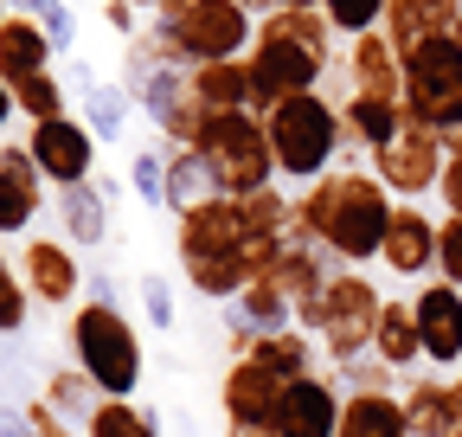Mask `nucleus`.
I'll return each mask as SVG.
<instances>
[{"label":"nucleus","mask_w":462,"mask_h":437,"mask_svg":"<svg viewBox=\"0 0 462 437\" xmlns=\"http://www.w3.org/2000/svg\"><path fill=\"white\" fill-rule=\"evenodd\" d=\"M26 315H32V290H26V277H20V264L0 257V335H20Z\"/></svg>","instance_id":"obj_34"},{"label":"nucleus","mask_w":462,"mask_h":437,"mask_svg":"<svg viewBox=\"0 0 462 437\" xmlns=\"http://www.w3.org/2000/svg\"><path fill=\"white\" fill-rule=\"evenodd\" d=\"M263 123H270V148H276V174L282 181H321V174H334V154L346 148V123H340L334 103H321L309 90V97L276 103Z\"/></svg>","instance_id":"obj_4"},{"label":"nucleus","mask_w":462,"mask_h":437,"mask_svg":"<svg viewBox=\"0 0 462 437\" xmlns=\"http://www.w3.org/2000/svg\"><path fill=\"white\" fill-rule=\"evenodd\" d=\"M109 26L116 33H135V0H109Z\"/></svg>","instance_id":"obj_45"},{"label":"nucleus","mask_w":462,"mask_h":437,"mask_svg":"<svg viewBox=\"0 0 462 437\" xmlns=\"http://www.w3.org/2000/svg\"><path fill=\"white\" fill-rule=\"evenodd\" d=\"M225 437H276L270 424H225Z\"/></svg>","instance_id":"obj_47"},{"label":"nucleus","mask_w":462,"mask_h":437,"mask_svg":"<svg viewBox=\"0 0 462 437\" xmlns=\"http://www.w3.org/2000/svg\"><path fill=\"white\" fill-rule=\"evenodd\" d=\"M404 116L443 135L462 123V39H430L404 59Z\"/></svg>","instance_id":"obj_7"},{"label":"nucleus","mask_w":462,"mask_h":437,"mask_svg":"<svg viewBox=\"0 0 462 437\" xmlns=\"http://www.w3.org/2000/svg\"><path fill=\"white\" fill-rule=\"evenodd\" d=\"M142 309H148V328H161V335L173 328V290H167V277H154V270L142 277Z\"/></svg>","instance_id":"obj_42"},{"label":"nucleus","mask_w":462,"mask_h":437,"mask_svg":"<svg viewBox=\"0 0 462 437\" xmlns=\"http://www.w3.org/2000/svg\"><path fill=\"white\" fill-rule=\"evenodd\" d=\"M14 109H20V97H14V84H7V78H0V129L14 123Z\"/></svg>","instance_id":"obj_46"},{"label":"nucleus","mask_w":462,"mask_h":437,"mask_svg":"<svg viewBox=\"0 0 462 437\" xmlns=\"http://www.w3.org/2000/svg\"><path fill=\"white\" fill-rule=\"evenodd\" d=\"M456 437H462V431H456Z\"/></svg>","instance_id":"obj_52"},{"label":"nucleus","mask_w":462,"mask_h":437,"mask_svg":"<svg viewBox=\"0 0 462 437\" xmlns=\"http://www.w3.org/2000/svg\"><path fill=\"white\" fill-rule=\"evenodd\" d=\"M379 264L392 270V277H430V270H437V218H424L411 200H404L392 212V232H385Z\"/></svg>","instance_id":"obj_18"},{"label":"nucleus","mask_w":462,"mask_h":437,"mask_svg":"<svg viewBox=\"0 0 462 437\" xmlns=\"http://www.w3.org/2000/svg\"><path fill=\"white\" fill-rule=\"evenodd\" d=\"M199 154L218 181V193L231 200H251L257 187H276V148H270V123L257 109H225V116L206 123Z\"/></svg>","instance_id":"obj_5"},{"label":"nucleus","mask_w":462,"mask_h":437,"mask_svg":"<svg viewBox=\"0 0 462 437\" xmlns=\"http://www.w3.org/2000/svg\"><path fill=\"white\" fill-rule=\"evenodd\" d=\"M443 161H449L443 129H430V123H418V116H404V129H398L385 148H373V174H379L398 200H418V193H437Z\"/></svg>","instance_id":"obj_9"},{"label":"nucleus","mask_w":462,"mask_h":437,"mask_svg":"<svg viewBox=\"0 0 462 437\" xmlns=\"http://www.w3.org/2000/svg\"><path fill=\"white\" fill-rule=\"evenodd\" d=\"M20 277H26L32 302L58 309V302H71V296H78L84 270H78L71 245H58V238H26V251H20Z\"/></svg>","instance_id":"obj_17"},{"label":"nucleus","mask_w":462,"mask_h":437,"mask_svg":"<svg viewBox=\"0 0 462 437\" xmlns=\"http://www.w3.org/2000/svg\"><path fill=\"white\" fill-rule=\"evenodd\" d=\"M282 393H289V379H276L263 360H231V367H225V386H218L225 424H270V431H276Z\"/></svg>","instance_id":"obj_13"},{"label":"nucleus","mask_w":462,"mask_h":437,"mask_svg":"<svg viewBox=\"0 0 462 437\" xmlns=\"http://www.w3.org/2000/svg\"><path fill=\"white\" fill-rule=\"evenodd\" d=\"M334 437H411L404 399H398V393H346Z\"/></svg>","instance_id":"obj_22"},{"label":"nucleus","mask_w":462,"mask_h":437,"mask_svg":"<svg viewBox=\"0 0 462 437\" xmlns=\"http://www.w3.org/2000/svg\"><path fill=\"white\" fill-rule=\"evenodd\" d=\"M58 226H65L71 245H103V238H109V200H103L90 181L65 187V193H58Z\"/></svg>","instance_id":"obj_25"},{"label":"nucleus","mask_w":462,"mask_h":437,"mask_svg":"<svg viewBox=\"0 0 462 437\" xmlns=\"http://www.w3.org/2000/svg\"><path fill=\"white\" fill-rule=\"evenodd\" d=\"M373 354L385 360V367H418L424 360V335H418V309L404 302V296H385V309H379V335H373Z\"/></svg>","instance_id":"obj_23"},{"label":"nucleus","mask_w":462,"mask_h":437,"mask_svg":"<svg viewBox=\"0 0 462 437\" xmlns=\"http://www.w3.org/2000/svg\"><path fill=\"white\" fill-rule=\"evenodd\" d=\"M238 309L263 328V335H276V328H296V302H289V290L270 284V277H251L245 296H238Z\"/></svg>","instance_id":"obj_30"},{"label":"nucleus","mask_w":462,"mask_h":437,"mask_svg":"<svg viewBox=\"0 0 462 437\" xmlns=\"http://www.w3.org/2000/svg\"><path fill=\"white\" fill-rule=\"evenodd\" d=\"M245 7H321V0H245Z\"/></svg>","instance_id":"obj_48"},{"label":"nucleus","mask_w":462,"mask_h":437,"mask_svg":"<svg viewBox=\"0 0 462 437\" xmlns=\"http://www.w3.org/2000/svg\"><path fill=\"white\" fill-rule=\"evenodd\" d=\"M346 71H354V90H360V97H379V103H398V109H404V59H398V45H392L379 26L354 39Z\"/></svg>","instance_id":"obj_19"},{"label":"nucleus","mask_w":462,"mask_h":437,"mask_svg":"<svg viewBox=\"0 0 462 437\" xmlns=\"http://www.w3.org/2000/svg\"><path fill=\"white\" fill-rule=\"evenodd\" d=\"M404 418H411V437H456L462 431V379H418L404 386Z\"/></svg>","instance_id":"obj_20"},{"label":"nucleus","mask_w":462,"mask_h":437,"mask_svg":"<svg viewBox=\"0 0 462 437\" xmlns=\"http://www.w3.org/2000/svg\"><path fill=\"white\" fill-rule=\"evenodd\" d=\"M26 14L45 26V39L58 45V51H71V39H78V26H71V7L65 0H26Z\"/></svg>","instance_id":"obj_40"},{"label":"nucleus","mask_w":462,"mask_h":437,"mask_svg":"<svg viewBox=\"0 0 462 437\" xmlns=\"http://www.w3.org/2000/svg\"><path fill=\"white\" fill-rule=\"evenodd\" d=\"M51 39H45V26L32 20V14H7V26H0V78L7 84H26V78H39V71H51Z\"/></svg>","instance_id":"obj_21"},{"label":"nucleus","mask_w":462,"mask_h":437,"mask_svg":"<svg viewBox=\"0 0 462 437\" xmlns=\"http://www.w3.org/2000/svg\"><path fill=\"white\" fill-rule=\"evenodd\" d=\"M251 360H263L276 379H289V386H296V379H309L315 373V335L309 328H276V335H263L257 341V354Z\"/></svg>","instance_id":"obj_27"},{"label":"nucleus","mask_w":462,"mask_h":437,"mask_svg":"<svg viewBox=\"0 0 462 437\" xmlns=\"http://www.w3.org/2000/svg\"><path fill=\"white\" fill-rule=\"evenodd\" d=\"M71 367L90 373V386L103 399H135V386H142V335L109 296H97V302H84L71 315Z\"/></svg>","instance_id":"obj_2"},{"label":"nucleus","mask_w":462,"mask_h":437,"mask_svg":"<svg viewBox=\"0 0 462 437\" xmlns=\"http://www.w3.org/2000/svg\"><path fill=\"white\" fill-rule=\"evenodd\" d=\"M245 245H251V218H245V200H231V193L206 200L199 212H187L180 238H173L180 264H193V257H245Z\"/></svg>","instance_id":"obj_11"},{"label":"nucleus","mask_w":462,"mask_h":437,"mask_svg":"<svg viewBox=\"0 0 462 437\" xmlns=\"http://www.w3.org/2000/svg\"><path fill=\"white\" fill-rule=\"evenodd\" d=\"M161 33L173 39V51L199 71V65H231L251 45L257 20L245 0H187V7L161 14Z\"/></svg>","instance_id":"obj_6"},{"label":"nucleus","mask_w":462,"mask_h":437,"mask_svg":"<svg viewBox=\"0 0 462 437\" xmlns=\"http://www.w3.org/2000/svg\"><path fill=\"white\" fill-rule=\"evenodd\" d=\"M84 437H161V418L142 412L135 399H103V405L84 418Z\"/></svg>","instance_id":"obj_29"},{"label":"nucleus","mask_w":462,"mask_h":437,"mask_svg":"<svg viewBox=\"0 0 462 437\" xmlns=\"http://www.w3.org/2000/svg\"><path fill=\"white\" fill-rule=\"evenodd\" d=\"M289 206H296V200H282V187H257V193L245 200L251 232H289Z\"/></svg>","instance_id":"obj_38"},{"label":"nucleus","mask_w":462,"mask_h":437,"mask_svg":"<svg viewBox=\"0 0 462 437\" xmlns=\"http://www.w3.org/2000/svg\"><path fill=\"white\" fill-rule=\"evenodd\" d=\"M340 123H346V142L385 148V142L404 129V109H398V103H379V97H360V90H346V103H340Z\"/></svg>","instance_id":"obj_26"},{"label":"nucleus","mask_w":462,"mask_h":437,"mask_svg":"<svg viewBox=\"0 0 462 437\" xmlns=\"http://www.w3.org/2000/svg\"><path fill=\"white\" fill-rule=\"evenodd\" d=\"M206 200H218V181H212V168H206V154L199 148H173L167 154V206L173 212H199Z\"/></svg>","instance_id":"obj_24"},{"label":"nucleus","mask_w":462,"mask_h":437,"mask_svg":"<svg viewBox=\"0 0 462 437\" xmlns=\"http://www.w3.org/2000/svg\"><path fill=\"white\" fill-rule=\"evenodd\" d=\"M392 373H398V367H385L379 354H360V360L334 367V379H340L346 393H392Z\"/></svg>","instance_id":"obj_37"},{"label":"nucleus","mask_w":462,"mask_h":437,"mask_svg":"<svg viewBox=\"0 0 462 437\" xmlns=\"http://www.w3.org/2000/svg\"><path fill=\"white\" fill-rule=\"evenodd\" d=\"M193 97L212 109V116H225V109H251V65H199L193 71Z\"/></svg>","instance_id":"obj_28"},{"label":"nucleus","mask_w":462,"mask_h":437,"mask_svg":"<svg viewBox=\"0 0 462 437\" xmlns=\"http://www.w3.org/2000/svg\"><path fill=\"white\" fill-rule=\"evenodd\" d=\"M385 7H392V0H321V14H328L334 33H346V39L373 33V26L385 20Z\"/></svg>","instance_id":"obj_36"},{"label":"nucleus","mask_w":462,"mask_h":437,"mask_svg":"<svg viewBox=\"0 0 462 437\" xmlns=\"http://www.w3.org/2000/svg\"><path fill=\"white\" fill-rule=\"evenodd\" d=\"M14 97H20V109H26L32 123L65 116V84H58L51 71H39V78H26V84H14Z\"/></svg>","instance_id":"obj_35"},{"label":"nucleus","mask_w":462,"mask_h":437,"mask_svg":"<svg viewBox=\"0 0 462 437\" xmlns=\"http://www.w3.org/2000/svg\"><path fill=\"white\" fill-rule=\"evenodd\" d=\"M411 309H418L424 360L430 367H462V290L456 284H424L411 296Z\"/></svg>","instance_id":"obj_16"},{"label":"nucleus","mask_w":462,"mask_h":437,"mask_svg":"<svg viewBox=\"0 0 462 437\" xmlns=\"http://www.w3.org/2000/svg\"><path fill=\"white\" fill-rule=\"evenodd\" d=\"M129 187H135V200H148V206H167V161L142 148V154L129 161Z\"/></svg>","instance_id":"obj_39"},{"label":"nucleus","mask_w":462,"mask_h":437,"mask_svg":"<svg viewBox=\"0 0 462 437\" xmlns=\"http://www.w3.org/2000/svg\"><path fill=\"white\" fill-rule=\"evenodd\" d=\"M443 142H449V154H462V123H456V129H449Z\"/></svg>","instance_id":"obj_49"},{"label":"nucleus","mask_w":462,"mask_h":437,"mask_svg":"<svg viewBox=\"0 0 462 437\" xmlns=\"http://www.w3.org/2000/svg\"><path fill=\"white\" fill-rule=\"evenodd\" d=\"M45 399H51L58 412H65V418H78V424L103 405V393L90 386V373H84V367H58V373L45 379Z\"/></svg>","instance_id":"obj_32"},{"label":"nucleus","mask_w":462,"mask_h":437,"mask_svg":"<svg viewBox=\"0 0 462 437\" xmlns=\"http://www.w3.org/2000/svg\"><path fill=\"white\" fill-rule=\"evenodd\" d=\"M20 412H26V424H32L39 437H71V424H65V412H58L51 399H26Z\"/></svg>","instance_id":"obj_43"},{"label":"nucleus","mask_w":462,"mask_h":437,"mask_svg":"<svg viewBox=\"0 0 462 437\" xmlns=\"http://www.w3.org/2000/svg\"><path fill=\"white\" fill-rule=\"evenodd\" d=\"M379 33L398 45V59H411L430 39H462V0H392Z\"/></svg>","instance_id":"obj_15"},{"label":"nucleus","mask_w":462,"mask_h":437,"mask_svg":"<svg viewBox=\"0 0 462 437\" xmlns=\"http://www.w3.org/2000/svg\"><path fill=\"white\" fill-rule=\"evenodd\" d=\"M39 206H45L39 181H20L14 168H0V238H7V232H26L32 218H39Z\"/></svg>","instance_id":"obj_31"},{"label":"nucleus","mask_w":462,"mask_h":437,"mask_svg":"<svg viewBox=\"0 0 462 437\" xmlns=\"http://www.w3.org/2000/svg\"><path fill=\"white\" fill-rule=\"evenodd\" d=\"M328 71V51L315 45H296L282 33H257V51H251V109L257 116H270L276 103L289 97H309Z\"/></svg>","instance_id":"obj_8"},{"label":"nucleus","mask_w":462,"mask_h":437,"mask_svg":"<svg viewBox=\"0 0 462 437\" xmlns=\"http://www.w3.org/2000/svg\"><path fill=\"white\" fill-rule=\"evenodd\" d=\"M379 309H385L379 284H366L360 270H334V277H328V290H321V296H315V302L296 315V328H309V335L321 341V354H328L334 367H346V360L373 354Z\"/></svg>","instance_id":"obj_3"},{"label":"nucleus","mask_w":462,"mask_h":437,"mask_svg":"<svg viewBox=\"0 0 462 437\" xmlns=\"http://www.w3.org/2000/svg\"><path fill=\"white\" fill-rule=\"evenodd\" d=\"M0 26H7V7H0Z\"/></svg>","instance_id":"obj_50"},{"label":"nucleus","mask_w":462,"mask_h":437,"mask_svg":"<svg viewBox=\"0 0 462 437\" xmlns=\"http://www.w3.org/2000/svg\"><path fill=\"white\" fill-rule=\"evenodd\" d=\"M392 187L379 174H360V168H346V174H321L296 193V206H289V232L296 238H315L328 245L346 270H360L385 251V232H392Z\"/></svg>","instance_id":"obj_1"},{"label":"nucleus","mask_w":462,"mask_h":437,"mask_svg":"<svg viewBox=\"0 0 462 437\" xmlns=\"http://www.w3.org/2000/svg\"><path fill=\"white\" fill-rule=\"evenodd\" d=\"M437 277L462 290V218H456V212L437 226Z\"/></svg>","instance_id":"obj_41"},{"label":"nucleus","mask_w":462,"mask_h":437,"mask_svg":"<svg viewBox=\"0 0 462 437\" xmlns=\"http://www.w3.org/2000/svg\"><path fill=\"white\" fill-rule=\"evenodd\" d=\"M26 437H39V431H26Z\"/></svg>","instance_id":"obj_51"},{"label":"nucleus","mask_w":462,"mask_h":437,"mask_svg":"<svg viewBox=\"0 0 462 437\" xmlns=\"http://www.w3.org/2000/svg\"><path fill=\"white\" fill-rule=\"evenodd\" d=\"M340 405H346L340 379L309 373V379H296V386L282 393V405H276V437H334V431H340Z\"/></svg>","instance_id":"obj_14"},{"label":"nucleus","mask_w":462,"mask_h":437,"mask_svg":"<svg viewBox=\"0 0 462 437\" xmlns=\"http://www.w3.org/2000/svg\"><path fill=\"white\" fill-rule=\"evenodd\" d=\"M32 161H39V174L65 193V187H78V181H90V168H97V135H90V123H78V116H51V123H32Z\"/></svg>","instance_id":"obj_12"},{"label":"nucleus","mask_w":462,"mask_h":437,"mask_svg":"<svg viewBox=\"0 0 462 437\" xmlns=\"http://www.w3.org/2000/svg\"><path fill=\"white\" fill-rule=\"evenodd\" d=\"M437 193H443V206L462 218V154H449V161H443V181H437Z\"/></svg>","instance_id":"obj_44"},{"label":"nucleus","mask_w":462,"mask_h":437,"mask_svg":"<svg viewBox=\"0 0 462 437\" xmlns=\"http://www.w3.org/2000/svg\"><path fill=\"white\" fill-rule=\"evenodd\" d=\"M129 103H135V97H129L123 84H97V78H90V116H84V123L97 129V142H116V135H123Z\"/></svg>","instance_id":"obj_33"},{"label":"nucleus","mask_w":462,"mask_h":437,"mask_svg":"<svg viewBox=\"0 0 462 437\" xmlns=\"http://www.w3.org/2000/svg\"><path fill=\"white\" fill-rule=\"evenodd\" d=\"M187 84H193V65L173 51V39L154 26L148 39H129V59H123V90L135 97V109H148V116L161 123L173 103L187 97Z\"/></svg>","instance_id":"obj_10"}]
</instances>
